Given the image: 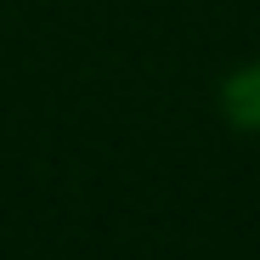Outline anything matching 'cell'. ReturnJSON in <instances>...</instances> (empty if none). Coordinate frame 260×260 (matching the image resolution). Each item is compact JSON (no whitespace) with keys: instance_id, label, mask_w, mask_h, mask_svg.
Here are the masks:
<instances>
[{"instance_id":"6da1fadb","label":"cell","mask_w":260,"mask_h":260,"mask_svg":"<svg viewBox=\"0 0 260 260\" xmlns=\"http://www.w3.org/2000/svg\"><path fill=\"white\" fill-rule=\"evenodd\" d=\"M226 119L260 130V62L243 68V74H232V85H226Z\"/></svg>"}]
</instances>
